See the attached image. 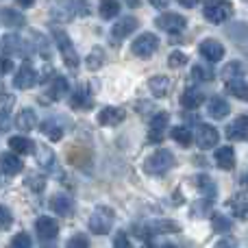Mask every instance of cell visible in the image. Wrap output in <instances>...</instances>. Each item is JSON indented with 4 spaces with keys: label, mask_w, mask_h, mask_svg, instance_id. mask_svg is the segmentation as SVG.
Here are the masks:
<instances>
[{
    "label": "cell",
    "mask_w": 248,
    "mask_h": 248,
    "mask_svg": "<svg viewBox=\"0 0 248 248\" xmlns=\"http://www.w3.org/2000/svg\"><path fill=\"white\" fill-rule=\"evenodd\" d=\"M227 137L231 141H244L248 140V116H237L235 120L227 126Z\"/></svg>",
    "instance_id": "14"
},
{
    "label": "cell",
    "mask_w": 248,
    "mask_h": 248,
    "mask_svg": "<svg viewBox=\"0 0 248 248\" xmlns=\"http://www.w3.org/2000/svg\"><path fill=\"white\" fill-rule=\"evenodd\" d=\"M202 100H205V96H202V92L196 90V87H187V90L183 92V96H181V105H183L185 109H198L202 105Z\"/></svg>",
    "instance_id": "24"
},
{
    "label": "cell",
    "mask_w": 248,
    "mask_h": 248,
    "mask_svg": "<svg viewBox=\"0 0 248 248\" xmlns=\"http://www.w3.org/2000/svg\"><path fill=\"white\" fill-rule=\"evenodd\" d=\"M113 227V211L109 207H96L90 216V231L96 235H107Z\"/></svg>",
    "instance_id": "5"
},
{
    "label": "cell",
    "mask_w": 248,
    "mask_h": 248,
    "mask_svg": "<svg viewBox=\"0 0 248 248\" xmlns=\"http://www.w3.org/2000/svg\"><path fill=\"white\" fill-rule=\"evenodd\" d=\"M168 63L172 65V68H181V65L183 63H187V55H185V52H172L170 57H168Z\"/></svg>",
    "instance_id": "43"
},
{
    "label": "cell",
    "mask_w": 248,
    "mask_h": 248,
    "mask_svg": "<svg viewBox=\"0 0 248 248\" xmlns=\"http://www.w3.org/2000/svg\"><path fill=\"white\" fill-rule=\"evenodd\" d=\"M161 248H181V246H176V244H172V242H168V244H163Z\"/></svg>",
    "instance_id": "54"
},
{
    "label": "cell",
    "mask_w": 248,
    "mask_h": 248,
    "mask_svg": "<svg viewBox=\"0 0 248 248\" xmlns=\"http://www.w3.org/2000/svg\"><path fill=\"white\" fill-rule=\"evenodd\" d=\"M150 4H155V7L163 9V7H168V0H150Z\"/></svg>",
    "instance_id": "51"
},
{
    "label": "cell",
    "mask_w": 248,
    "mask_h": 248,
    "mask_svg": "<svg viewBox=\"0 0 248 248\" xmlns=\"http://www.w3.org/2000/svg\"><path fill=\"white\" fill-rule=\"evenodd\" d=\"M216 163H218L220 170H233L235 168V150L231 146H220L216 150Z\"/></svg>",
    "instance_id": "20"
},
{
    "label": "cell",
    "mask_w": 248,
    "mask_h": 248,
    "mask_svg": "<svg viewBox=\"0 0 248 248\" xmlns=\"http://www.w3.org/2000/svg\"><path fill=\"white\" fill-rule=\"evenodd\" d=\"M11 224H13L11 211H9L4 205H0V231H9V229H11Z\"/></svg>",
    "instance_id": "39"
},
{
    "label": "cell",
    "mask_w": 248,
    "mask_h": 248,
    "mask_svg": "<svg viewBox=\"0 0 248 248\" xmlns=\"http://www.w3.org/2000/svg\"><path fill=\"white\" fill-rule=\"evenodd\" d=\"M155 24L159 26L166 33H183L185 26H187V20L179 13H161V16L155 20Z\"/></svg>",
    "instance_id": "7"
},
{
    "label": "cell",
    "mask_w": 248,
    "mask_h": 248,
    "mask_svg": "<svg viewBox=\"0 0 248 248\" xmlns=\"http://www.w3.org/2000/svg\"><path fill=\"white\" fill-rule=\"evenodd\" d=\"M70 105H72L74 109H78V107H90V100H87V94L83 90H77L72 94V100H70Z\"/></svg>",
    "instance_id": "40"
},
{
    "label": "cell",
    "mask_w": 248,
    "mask_h": 248,
    "mask_svg": "<svg viewBox=\"0 0 248 248\" xmlns=\"http://www.w3.org/2000/svg\"><path fill=\"white\" fill-rule=\"evenodd\" d=\"M218 140H220V133L216 131L211 124H201L196 131V141L202 150H209V148H216L218 146Z\"/></svg>",
    "instance_id": "10"
},
{
    "label": "cell",
    "mask_w": 248,
    "mask_h": 248,
    "mask_svg": "<svg viewBox=\"0 0 248 248\" xmlns=\"http://www.w3.org/2000/svg\"><path fill=\"white\" fill-rule=\"evenodd\" d=\"M103 63H105V50L103 48H94V50L87 55V59H85V65H87V70H98V68H103Z\"/></svg>",
    "instance_id": "36"
},
{
    "label": "cell",
    "mask_w": 248,
    "mask_h": 248,
    "mask_svg": "<svg viewBox=\"0 0 248 248\" xmlns=\"http://www.w3.org/2000/svg\"><path fill=\"white\" fill-rule=\"evenodd\" d=\"M150 92H153L155 98H163V96H168V92H170V78L168 77H153L150 78Z\"/></svg>",
    "instance_id": "30"
},
{
    "label": "cell",
    "mask_w": 248,
    "mask_h": 248,
    "mask_svg": "<svg viewBox=\"0 0 248 248\" xmlns=\"http://www.w3.org/2000/svg\"><path fill=\"white\" fill-rule=\"evenodd\" d=\"M13 107V96L11 94H0V113H9Z\"/></svg>",
    "instance_id": "45"
},
{
    "label": "cell",
    "mask_w": 248,
    "mask_h": 248,
    "mask_svg": "<svg viewBox=\"0 0 248 248\" xmlns=\"http://www.w3.org/2000/svg\"><path fill=\"white\" fill-rule=\"evenodd\" d=\"M17 4H20V7H33L35 0H17Z\"/></svg>",
    "instance_id": "52"
},
{
    "label": "cell",
    "mask_w": 248,
    "mask_h": 248,
    "mask_svg": "<svg viewBox=\"0 0 248 248\" xmlns=\"http://www.w3.org/2000/svg\"><path fill=\"white\" fill-rule=\"evenodd\" d=\"M22 159L16 153H2L0 155V170L7 174H20L22 172Z\"/></svg>",
    "instance_id": "21"
},
{
    "label": "cell",
    "mask_w": 248,
    "mask_h": 248,
    "mask_svg": "<svg viewBox=\"0 0 248 248\" xmlns=\"http://www.w3.org/2000/svg\"><path fill=\"white\" fill-rule=\"evenodd\" d=\"M227 35L237 44L244 55H248V24L246 22H237V24H231L227 29Z\"/></svg>",
    "instance_id": "15"
},
{
    "label": "cell",
    "mask_w": 248,
    "mask_h": 248,
    "mask_svg": "<svg viewBox=\"0 0 248 248\" xmlns=\"http://www.w3.org/2000/svg\"><path fill=\"white\" fill-rule=\"evenodd\" d=\"M214 248H237V242L231 240V237H224V240H220Z\"/></svg>",
    "instance_id": "48"
},
{
    "label": "cell",
    "mask_w": 248,
    "mask_h": 248,
    "mask_svg": "<svg viewBox=\"0 0 248 248\" xmlns=\"http://www.w3.org/2000/svg\"><path fill=\"white\" fill-rule=\"evenodd\" d=\"M172 140L176 141V144H181V146H189L192 144V133H189V128H185V126H174L172 128Z\"/></svg>",
    "instance_id": "37"
},
{
    "label": "cell",
    "mask_w": 248,
    "mask_h": 248,
    "mask_svg": "<svg viewBox=\"0 0 248 248\" xmlns=\"http://www.w3.org/2000/svg\"><path fill=\"white\" fill-rule=\"evenodd\" d=\"M31 237L26 235V233H17L16 237L11 240V248H31Z\"/></svg>",
    "instance_id": "42"
},
{
    "label": "cell",
    "mask_w": 248,
    "mask_h": 248,
    "mask_svg": "<svg viewBox=\"0 0 248 248\" xmlns=\"http://www.w3.org/2000/svg\"><path fill=\"white\" fill-rule=\"evenodd\" d=\"M35 231H37V235L42 237V240L50 242L57 237V233H59V224H57L55 218H50V216H42V218H37V222H35Z\"/></svg>",
    "instance_id": "11"
},
{
    "label": "cell",
    "mask_w": 248,
    "mask_h": 248,
    "mask_svg": "<svg viewBox=\"0 0 248 248\" xmlns=\"http://www.w3.org/2000/svg\"><path fill=\"white\" fill-rule=\"evenodd\" d=\"M229 111H231V105H229L224 98L214 96V98L209 100V116L214 118V120H222V118H227Z\"/></svg>",
    "instance_id": "25"
},
{
    "label": "cell",
    "mask_w": 248,
    "mask_h": 248,
    "mask_svg": "<svg viewBox=\"0 0 248 248\" xmlns=\"http://www.w3.org/2000/svg\"><path fill=\"white\" fill-rule=\"evenodd\" d=\"M174 163L176 159L170 150H157V153H153L146 159L144 168L148 174H166V172H170L174 168Z\"/></svg>",
    "instance_id": "3"
},
{
    "label": "cell",
    "mask_w": 248,
    "mask_h": 248,
    "mask_svg": "<svg viewBox=\"0 0 248 248\" xmlns=\"http://www.w3.org/2000/svg\"><path fill=\"white\" fill-rule=\"evenodd\" d=\"M16 126L20 128L22 133L33 131V128L37 126V116H35L33 109H22V111L17 113V118H16Z\"/></svg>",
    "instance_id": "22"
},
{
    "label": "cell",
    "mask_w": 248,
    "mask_h": 248,
    "mask_svg": "<svg viewBox=\"0 0 248 248\" xmlns=\"http://www.w3.org/2000/svg\"><path fill=\"white\" fill-rule=\"evenodd\" d=\"M202 13L209 22L222 24L233 16V4L229 0H207L205 7H202Z\"/></svg>",
    "instance_id": "4"
},
{
    "label": "cell",
    "mask_w": 248,
    "mask_h": 248,
    "mask_svg": "<svg viewBox=\"0 0 248 248\" xmlns=\"http://www.w3.org/2000/svg\"><path fill=\"white\" fill-rule=\"evenodd\" d=\"M68 78H63V77H55L50 81V87H48V92H46V96L50 100H61L65 94H68Z\"/></svg>",
    "instance_id": "26"
},
{
    "label": "cell",
    "mask_w": 248,
    "mask_h": 248,
    "mask_svg": "<svg viewBox=\"0 0 248 248\" xmlns=\"http://www.w3.org/2000/svg\"><path fill=\"white\" fill-rule=\"evenodd\" d=\"M50 209L57 216H70L72 214V201L68 196H63V194H57V196L50 198Z\"/></svg>",
    "instance_id": "29"
},
{
    "label": "cell",
    "mask_w": 248,
    "mask_h": 248,
    "mask_svg": "<svg viewBox=\"0 0 248 248\" xmlns=\"http://www.w3.org/2000/svg\"><path fill=\"white\" fill-rule=\"evenodd\" d=\"M229 207H231L233 216L240 220H248V194L246 192H237L229 198Z\"/></svg>",
    "instance_id": "17"
},
{
    "label": "cell",
    "mask_w": 248,
    "mask_h": 248,
    "mask_svg": "<svg viewBox=\"0 0 248 248\" xmlns=\"http://www.w3.org/2000/svg\"><path fill=\"white\" fill-rule=\"evenodd\" d=\"M90 4L85 0H57L52 4V17L59 22H70L74 16H87Z\"/></svg>",
    "instance_id": "1"
},
{
    "label": "cell",
    "mask_w": 248,
    "mask_h": 248,
    "mask_svg": "<svg viewBox=\"0 0 248 248\" xmlns=\"http://www.w3.org/2000/svg\"><path fill=\"white\" fill-rule=\"evenodd\" d=\"M9 148H11L16 155H31V153H35V144L29 140V137H22V135L11 137V140H9Z\"/></svg>",
    "instance_id": "27"
},
{
    "label": "cell",
    "mask_w": 248,
    "mask_h": 248,
    "mask_svg": "<svg viewBox=\"0 0 248 248\" xmlns=\"http://www.w3.org/2000/svg\"><path fill=\"white\" fill-rule=\"evenodd\" d=\"M198 52H201L207 61L216 63V61H220L224 57V46L220 42H216V39H202V42L198 44Z\"/></svg>",
    "instance_id": "13"
},
{
    "label": "cell",
    "mask_w": 248,
    "mask_h": 248,
    "mask_svg": "<svg viewBox=\"0 0 248 248\" xmlns=\"http://www.w3.org/2000/svg\"><path fill=\"white\" fill-rule=\"evenodd\" d=\"M0 44H2L4 55H16V57H29L31 55V46L20 37V35H4Z\"/></svg>",
    "instance_id": "8"
},
{
    "label": "cell",
    "mask_w": 248,
    "mask_h": 248,
    "mask_svg": "<svg viewBox=\"0 0 248 248\" xmlns=\"http://www.w3.org/2000/svg\"><path fill=\"white\" fill-rule=\"evenodd\" d=\"M113 248H133L131 240L126 237V233H124V231L116 233V237H113Z\"/></svg>",
    "instance_id": "44"
},
{
    "label": "cell",
    "mask_w": 248,
    "mask_h": 248,
    "mask_svg": "<svg viewBox=\"0 0 248 248\" xmlns=\"http://www.w3.org/2000/svg\"><path fill=\"white\" fill-rule=\"evenodd\" d=\"M176 2H179L181 7H185V9H192V7H196L201 0H176Z\"/></svg>",
    "instance_id": "49"
},
{
    "label": "cell",
    "mask_w": 248,
    "mask_h": 248,
    "mask_svg": "<svg viewBox=\"0 0 248 248\" xmlns=\"http://www.w3.org/2000/svg\"><path fill=\"white\" fill-rule=\"evenodd\" d=\"M26 185H31V189H35V192H42L44 189V179L42 176H29V179H26Z\"/></svg>",
    "instance_id": "46"
},
{
    "label": "cell",
    "mask_w": 248,
    "mask_h": 248,
    "mask_svg": "<svg viewBox=\"0 0 248 248\" xmlns=\"http://www.w3.org/2000/svg\"><path fill=\"white\" fill-rule=\"evenodd\" d=\"M13 70V63H11V59L9 57H4V55H0V77H4V74H9Z\"/></svg>",
    "instance_id": "47"
},
{
    "label": "cell",
    "mask_w": 248,
    "mask_h": 248,
    "mask_svg": "<svg viewBox=\"0 0 248 248\" xmlns=\"http://www.w3.org/2000/svg\"><path fill=\"white\" fill-rule=\"evenodd\" d=\"M124 118H126L124 109H120V107H105L103 111L98 113V124H103V126H116V124L124 122Z\"/></svg>",
    "instance_id": "18"
},
{
    "label": "cell",
    "mask_w": 248,
    "mask_h": 248,
    "mask_svg": "<svg viewBox=\"0 0 248 248\" xmlns=\"http://www.w3.org/2000/svg\"><path fill=\"white\" fill-rule=\"evenodd\" d=\"M98 11L105 20H113V17L120 13V2H118V0H100Z\"/></svg>",
    "instance_id": "33"
},
{
    "label": "cell",
    "mask_w": 248,
    "mask_h": 248,
    "mask_svg": "<svg viewBox=\"0 0 248 248\" xmlns=\"http://www.w3.org/2000/svg\"><path fill=\"white\" fill-rule=\"evenodd\" d=\"M244 183H248V176H244Z\"/></svg>",
    "instance_id": "55"
},
{
    "label": "cell",
    "mask_w": 248,
    "mask_h": 248,
    "mask_svg": "<svg viewBox=\"0 0 248 248\" xmlns=\"http://www.w3.org/2000/svg\"><path fill=\"white\" fill-rule=\"evenodd\" d=\"M168 122H170V116L166 111L157 113V116L150 118V133H148V140L150 141H161L166 137L168 131Z\"/></svg>",
    "instance_id": "12"
},
{
    "label": "cell",
    "mask_w": 248,
    "mask_h": 248,
    "mask_svg": "<svg viewBox=\"0 0 248 248\" xmlns=\"http://www.w3.org/2000/svg\"><path fill=\"white\" fill-rule=\"evenodd\" d=\"M42 133L50 141H59L63 137V124L57 120V118H48L46 122H42Z\"/></svg>",
    "instance_id": "23"
},
{
    "label": "cell",
    "mask_w": 248,
    "mask_h": 248,
    "mask_svg": "<svg viewBox=\"0 0 248 248\" xmlns=\"http://www.w3.org/2000/svg\"><path fill=\"white\" fill-rule=\"evenodd\" d=\"M159 48V37L155 33H141L140 37L133 42L131 50L135 57H141V59H148L150 55H155Z\"/></svg>",
    "instance_id": "6"
},
{
    "label": "cell",
    "mask_w": 248,
    "mask_h": 248,
    "mask_svg": "<svg viewBox=\"0 0 248 248\" xmlns=\"http://www.w3.org/2000/svg\"><path fill=\"white\" fill-rule=\"evenodd\" d=\"M9 126V113H0V131H7Z\"/></svg>",
    "instance_id": "50"
},
{
    "label": "cell",
    "mask_w": 248,
    "mask_h": 248,
    "mask_svg": "<svg viewBox=\"0 0 248 248\" xmlns=\"http://www.w3.org/2000/svg\"><path fill=\"white\" fill-rule=\"evenodd\" d=\"M52 37H55L57 48H59L61 57H63V63L68 65L70 70H77L81 61H78V55H77V50H74L72 39L68 37V33H65L63 29H52Z\"/></svg>",
    "instance_id": "2"
},
{
    "label": "cell",
    "mask_w": 248,
    "mask_h": 248,
    "mask_svg": "<svg viewBox=\"0 0 248 248\" xmlns=\"http://www.w3.org/2000/svg\"><path fill=\"white\" fill-rule=\"evenodd\" d=\"M37 81H39V77L33 70V65L24 63L20 70H17L16 78H13V85H16V90H31L33 85H37Z\"/></svg>",
    "instance_id": "9"
},
{
    "label": "cell",
    "mask_w": 248,
    "mask_h": 248,
    "mask_svg": "<svg viewBox=\"0 0 248 248\" xmlns=\"http://www.w3.org/2000/svg\"><path fill=\"white\" fill-rule=\"evenodd\" d=\"M0 22H2L7 29H22V26H26V17L22 16L20 11H16V9H0Z\"/></svg>",
    "instance_id": "19"
},
{
    "label": "cell",
    "mask_w": 248,
    "mask_h": 248,
    "mask_svg": "<svg viewBox=\"0 0 248 248\" xmlns=\"http://www.w3.org/2000/svg\"><path fill=\"white\" fill-rule=\"evenodd\" d=\"M246 74V68L242 63H237V61H231V63L224 65L222 70V78L224 81H233V78H244Z\"/></svg>",
    "instance_id": "34"
},
{
    "label": "cell",
    "mask_w": 248,
    "mask_h": 248,
    "mask_svg": "<svg viewBox=\"0 0 248 248\" xmlns=\"http://www.w3.org/2000/svg\"><path fill=\"white\" fill-rule=\"evenodd\" d=\"M148 233L159 235V233H179V224L170 222V220H153L148 224Z\"/></svg>",
    "instance_id": "31"
},
{
    "label": "cell",
    "mask_w": 248,
    "mask_h": 248,
    "mask_svg": "<svg viewBox=\"0 0 248 248\" xmlns=\"http://www.w3.org/2000/svg\"><path fill=\"white\" fill-rule=\"evenodd\" d=\"M65 248H90V240H87L85 235H72L68 240V244H65Z\"/></svg>",
    "instance_id": "41"
},
{
    "label": "cell",
    "mask_w": 248,
    "mask_h": 248,
    "mask_svg": "<svg viewBox=\"0 0 248 248\" xmlns=\"http://www.w3.org/2000/svg\"><path fill=\"white\" fill-rule=\"evenodd\" d=\"M192 77H194V81L209 83V81H214V70H211L207 63H196L192 68Z\"/></svg>",
    "instance_id": "35"
},
{
    "label": "cell",
    "mask_w": 248,
    "mask_h": 248,
    "mask_svg": "<svg viewBox=\"0 0 248 248\" xmlns=\"http://www.w3.org/2000/svg\"><path fill=\"white\" fill-rule=\"evenodd\" d=\"M211 224H214V231L216 233H229L233 229V222L229 218H224V216H214Z\"/></svg>",
    "instance_id": "38"
},
{
    "label": "cell",
    "mask_w": 248,
    "mask_h": 248,
    "mask_svg": "<svg viewBox=\"0 0 248 248\" xmlns=\"http://www.w3.org/2000/svg\"><path fill=\"white\" fill-rule=\"evenodd\" d=\"M137 26H140V22H137L133 16H126V17H122V20H118L116 24H113L111 37L113 39H124V37H128V35H131Z\"/></svg>",
    "instance_id": "16"
},
{
    "label": "cell",
    "mask_w": 248,
    "mask_h": 248,
    "mask_svg": "<svg viewBox=\"0 0 248 248\" xmlns=\"http://www.w3.org/2000/svg\"><path fill=\"white\" fill-rule=\"evenodd\" d=\"M124 2H126L131 9H133V7H140V0H124Z\"/></svg>",
    "instance_id": "53"
},
{
    "label": "cell",
    "mask_w": 248,
    "mask_h": 248,
    "mask_svg": "<svg viewBox=\"0 0 248 248\" xmlns=\"http://www.w3.org/2000/svg\"><path fill=\"white\" fill-rule=\"evenodd\" d=\"M227 92L235 98L248 103V81L246 78H233V81H227Z\"/></svg>",
    "instance_id": "28"
},
{
    "label": "cell",
    "mask_w": 248,
    "mask_h": 248,
    "mask_svg": "<svg viewBox=\"0 0 248 248\" xmlns=\"http://www.w3.org/2000/svg\"><path fill=\"white\" fill-rule=\"evenodd\" d=\"M35 159H37L39 168H46V170L55 166V153L46 146H35Z\"/></svg>",
    "instance_id": "32"
}]
</instances>
